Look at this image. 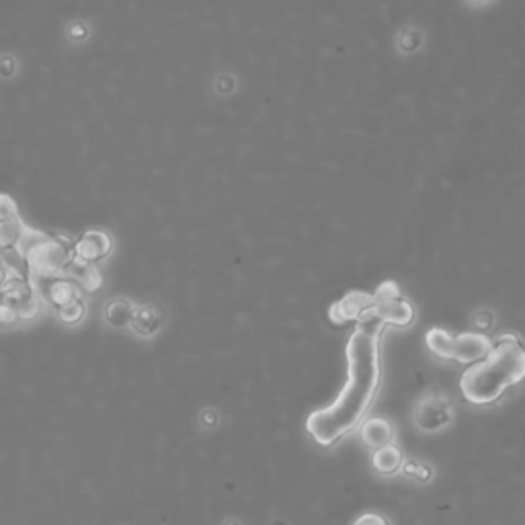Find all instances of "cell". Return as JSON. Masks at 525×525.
<instances>
[{"instance_id":"20","label":"cell","mask_w":525,"mask_h":525,"mask_svg":"<svg viewBox=\"0 0 525 525\" xmlns=\"http://www.w3.org/2000/svg\"><path fill=\"white\" fill-rule=\"evenodd\" d=\"M472 3H485V0H472Z\"/></svg>"},{"instance_id":"8","label":"cell","mask_w":525,"mask_h":525,"mask_svg":"<svg viewBox=\"0 0 525 525\" xmlns=\"http://www.w3.org/2000/svg\"><path fill=\"white\" fill-rule=\"evenodd\" d=\"M72 249H74L76 258L99 265L111 255L113 241L109 234L103 232V230H86L84 234L78 236L76 242H72Z\"/></svg>"},{"instance_id":"14","label":"cell","mask_w":525,"mask_h":525,"mask_svg":"<svg viewBox=\"0 0 525 525\" xmlns=\"http://www.w3.org/2000/svg\"><path fill=\"white\" fill-rule=\"evenodd\" d=\"M27 230V224L21 220V215L11 220L0 222V250H17V247L23 241V234Z\"/></svg>"},{"instance_id":"19","label":"cell","mask_w":525,"mask_h":525,"mask_svg":"<svg viewBox=\"0 0 525 525\" xmlns=\"http://www.w3.org/2000/svg\"><path fill=\"white\" fill-rule=\"evenodd\" d=\"M354 525H390V523H388L386 517L378 515V513H363V515L357 517Z\"/></svg>"},{"instance_id":"11","label":"cell","mask_w":525,"mask_h":525,"mask_svg":"<svg viewBox=\"0 0 525 525\" xmlns=\"http://www.w3.org/2000/svg\"><path fill=\"white\" fill-rule=\"evenodd\" d=\"M64 276H68L83 292H95L101 287V282H103L97 265L81 261V258H76V257L70 258L66 269H64Z\"/></svg>"},{"instance_id":"18","label":"cell","mask_w":525,"mask_h":525,"mask_svg":"<svg viewBox=\"0 0 525 525\" xmlns=\"http://www.w3.org/2000/svg\"><path fill=\"white\" fill-rule=\"evenodd\" d=\"M13 276H19V273H14V269L9 265V258L4 255V250H0V290H3L4 284L9 282Z\"/></svg>"},{"instance_id":"2","label":"cell","mask_w":525,"mask_h":525,"mask_svg":"<svg viewBox=\"0 0 525 525\" xmlns=\"http://www.w3.org/2000/svg\"><path fill=\"white\" fill-rule=\"evenodd\" d=\"M525 380V347L515 335H505L486 357L472 363L459 378L464 398L477 407L493 405Z\"/></svg>"},{"instance_id":"17","label":"cell","mask_w":525,"mask_h":525,"mask_svg":"<svg viewBox=\"0 0 525 525\" xmlns=\"http://www.w3.org/2000/svg\"><path fill=\"white\" fill-rule=\"evenodd\" d=\"M17 215H19L17 201H14L11 196H6V193H0V222L17 218Z\"/></svg>"},{"instance_id":"16","label":"cell","mask_w":525,"mask_h":525,"mask_svg":"<svg viewBox=\"0 0 525 525\" xmlns=\"http://www.w3.org/2000/svg\"><path fill=\"white\" fill-rule=\"evenodd\" d=\"M134 311H136V306L129 304V302L126 300H111L105 308V319L115 328L132 327Z\"/></svg>"},{"instance_id":"15","label":"cell","mask_w":525,"mask_h":525,"mask_svg":"<svg viewBox=\"0 0 525 525\" xmlns=\"http://www.w3.org/2000/svg\"><path fill=\"white\" fill-rule=\"evenodd\" d=\"M132 327L138 335L144 337L154 335L156 330L161 328V314H158L156 308L153 306H136Z\"/></svg>"},{"instance_id":"12","label":"cell","mask_w":525,"mask_h":525,"mask_svg":"<svg viewBox=\"0 0 525 525\" xmlns=\"http://www.w3.org/2000/svg\"><path fill=\"white\" fill-rule=\"evenodd\" d=\"M362 437L363 442L370 445V448H382V445H388L392 442L394 437V429L390 423L386 419H365L362 423Z\"/></svg>"},{"instance_id":"7","label":"cell","mask_w":525,"mask_h":525,"mask_svg":"<svg viewBox=\"0 0 525 525\" xmlns=\"http://www.w3.org/2000/svg\"><path fill=\"white\" fill-rule=\"evenodd\" d=\"M35 290H38L41 304L52 306L56 314H60L68 308L83 304L84 292L78 287L68 276H56L46 279H31Z\"/></svg>"},{"instance_id":"13","label":"cell","mask_w":525,"mask_h":525,"mask_svg":"<svg viewBox=\"0 0 525 525\" xmlns=\"http://www.w3.org/2000/svg\"><path fill=\"white\" fill-rule=\"evenodd\" d=\"M372 464L373 468H376L380 474H386V477H390V474L398 472L402 468V454L398 448H394V445H382V448H376L372 456Z\"/></svg>"},{"instance_id":"1","label":"cell","mask_w":525,"mask_h":525,"mask_svg":"<svg viewBox=\"0 0 525 525\" xmlns=\"http://www.w3.org/2000/svg\"><path fill=\"white\" fill-rule=\"evenodd\" d=\"M380 335L382 330L355 328L349 335L347 349V380L339 397L325 408L308 415L306 431L319 445L330 448L341 442L368 416L382 384V355H380Z\"/></svg>"},{"instance_id":"10","label":"cell","mask_w":525,"mask_h":525,"mask_svg":"<svg viewBox=\"0 0 525 525\" xmlns=\"http://www.w3.org/2000/svg\"><path fill=\"white\" fill-rule=\"evenodd\" d=\"M416 425H419L423 431H437L448 425L451 421V407L448 405V400L440 398V397H431L427 400L419 402L416 407Z\"/></svg>"},{"instance_id":"4","label":"cell","mask_w":525,"mask_h":525,"mask_svg":"<svg viewBox=\"0 0 525 525\" xmlns=\"http://www.w3.org/2000/svg\"><path fill=\"white\" fill-rule=\"evenodd\" d=\"M425 343L431 354H435L442 359H450V362L472 365L486 357L491 351L493 343L488 337L478 333H464V335H450L443 328H431Z\"/></svg>"},{"instance_id":"3","label":"cell","mask_w":525,"mask_h":525,"mask_svg":"<svg viewBox=\"0 0 525 525\" xmlns=\"http://www.w3.org/2000/svg\"><path fill=\"white\" fill-rule=\"evenodd\" d=\"M17 255L23 258L29 279H46L64 276V269L74 257V249L62 236H52L27 226L23 241L17 247Z\"/></svg>"},{"instance_id":"9","label":"cell","mask_w":525,"mask_h":525,"mask_svg":"<svg viewBox=\"0 0 525 525\" xmlns=\"http://www.w3.org/2000/svg\"><path fill=\"white\" fill-rule=\"evenodd\" d=\"M328 316L333 322H363L372 316V296L365 292H351L330 306Z\"/></svg>"},{"instance_id":"6","label":"cell","mask_w":525,"mask_h":525,"mask_svg":"<svg viewBox=\"0 0 525 525\" xmlns=\"http://www.w3.org/2000/svg\"><path fill=\"white\" fill-rule=\"evenodd\" d=\"M372 316L384 325L407 328L415 322L416 312L411 302L402 296L397 282H384L372 293Z\"/></svg>"},{"instance_id":"5","label":"cell","mask_w":525,"mask_h":525,"mask_svg":"<svg viewBox=\"0 0 525 525\" xmlns=\"http://www.w3.org/2000/svg\"><path fill=\"white\" fill-rule=\"evenodd\" d=\"M41 308V298L31 279L13 276L0 290V325L11 327L21 320H31Z\"/></svg>"}]
</instances>
